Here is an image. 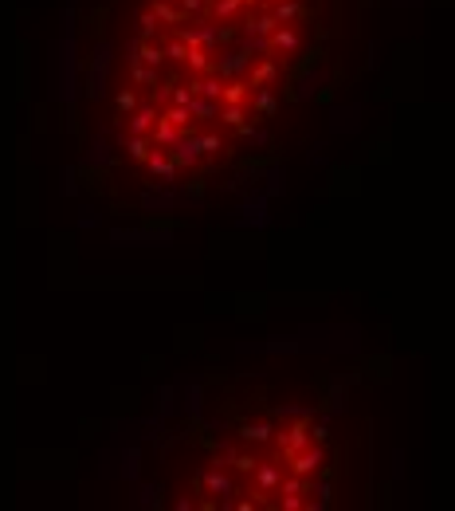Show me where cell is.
Masks as SVG:
<instances>
[{"label":"cell","mask_w":455,"mask_h":511,"mask_svg":"<svg viewBox=\"0 0 455 511\" xmlns=\"http://www.w3.org/2000/svg\"><path fill=\"white\" fill-rule=\"evenodd\" d=\"M157 126V110L154 107H142L138 114L130 118V134H142V138H149V130Z\"/></svg>","instance_id":"cell-1"},{"label":"cell","mask_w":455,"mask_h":511,"mask_svg":"<svg viewBox=\"0 0 455 511\" xmlns=\"http://www.w3.org/2000/svg\"><path fill=\"white\" fill-rule=\"evenodd\" d=\"M318 464H322V449H310V452H299L290 468H295V476H310Z\"/></svg>","instance_id":"cell-2"},{"label":"cell","mask_w":455,"mask_h":511,"mask_svg":"<svg viewBox=\"0 0 455 511\" xmlns=\"http://www.w3.org/2000/svg\"><path fill=\"white\" fill-rule=\"evenodd\" d=\"M204 487H208V492H216V496H224V503H228V496H232V492H236V487H232V480H228L224 472H204Z\"/></svg>","instance_id":"cell-3"},{"label":"cell","mask_w":455,"mask_h":511,"mask_svg":"<svg viewBox=\"0 0 455 511\" xmlns=\"http://www.w3.org/2000/svg\"><path fill=\"white\" fill-rule=\"evenodd\" d=\"M306 440H310V429L299 421V425L287 429V437H283V449H287V452H299V449H306Z\"/></svg>","instance_id":"cell-4"},{"label":"cell","mask_w":455,"mask_h":511,"mask_svg":"<svg viewBox=\"0 0 455 511\" xmlns=\"http://www.w3.org/2000/svg\"><path fill=\"white\" fill-rule=\"evenodd\" d=\"M157 146L161 150L177 146V126H173L169 118H161V114H157Z\"/></svg>","instance_id":"cell-5"},{"label":"cell","mask_w":455,"mask_h":511,"mask_svg":"<svg viewBox=\"0 0 455 511\" xmlns=\"http://www.w3.org/2000/svg\"><path fill=\"white\" fill-rule=\"evenodd\" d=\"M126 150H130V158H133V161H145L154 146H149V138H142V134H130V142H126Z\"/></svg>","instance_id":"cell-6"},{"label":"cell","mask_w":455,"mask_h":511,"mask_svg":"<svg viewBox=\"0 0 455 511\" xmlns=\"http://www.w3.org/2000/svg\"><path fill=\"white\" fill-rule=\"evenodd\" d=\"M145 161H149V170H154V173H161V177H173V161H169L161 150H149V158H145Z\"/></svg>","instance_id":"cell-7"},{"label":"cell","mask_w":455,"mask_h":511,"mask_svg":"<svg viewBox=\"0 0 455 511\" xmlns=\"http://www.w3.org/2000/svg\"><path fill=\"white\" fill-rule=\"evenodd\" d=\"M255 484H259V492H275L279 487V468H271V464L259 468V472H255Z\"/></svg>","instance_id":"cell-8"},{"label":"cell","mask_w":455,"mask_h":511,"mask_svg":"<svg viewBox=\"0 0 455 511\" xmlns=\"http://www.w3.org/2000/svg\"><path fill=\"white\" fill-rule=\"evenodd\" d=\"M189 114H192V118H216V107H212V98H196V95H192V102H189Z\"/></svg>","instance_id":"cell-9"},{"label":"cell","mask_w":455,"mask_h":511,"mask_svg":"<svg viewBox=\"0 0 455 511\" xmlns=\"http://www.w3.org/2000/svg\"><path fill=\"white\" fill-rule=\"evenodd\" d=\"M154 20H165V24H180L185 16H180L177 8H173V4H157V8H154Z\"/></svg>","instance_id":"cell-10"},{"label":"cell","mask_w":455,"mask_h":511,"mask_svg":"<svg viewBox=\"0 0 455 511\" xmlns=\"http://www.w3.org/2000/svg\"><path fill=\"white\" fill-rule=\"evenodd\" d=\"M275 107H279V98L271 95V91H259V95H255V110H259V114H275Z\"/></svg>","instance_id":"cell-11"},{"label":"cell","mask_w":455,"mask_h":511,"mask_svg":"<svg viewBox=\"0 0 455 511\" xmlns=\"http://www.w3.org/2000/svg\"><path fill=\"white\" fill-rule=\"evenodd\" d=\"M271 433H275L271 425H248L240 437H243V440H271Z\"/></svg>","instance_id":"cell-12"},{"label":"cell","mask_w":455,"mask_h":511,"mask_svg":"<svg viewBox=\"0 0 455 511\" xmlns=\"http://www.w3.org/2000/svg\"><path fill=\"white\" fill-rule=\"evenodd\" d=\"M192 146L201 150V154H216V150L224 146V142H220V134H204V138H196Z\"/></svg>","instance_id":"cell-13"},{"label":"cell","mask_w":455,"mask_h":511,"mask_svg":"<svg viewBox=\"0 0 455 511\" xmlns=\"http://www.w3.org/2000/svg\"><path fill=\"white\" fill-rule=\"evenodd\" d=\"M275 24H279L275 16H263V20H252L248 28H252L255 36H271V32H275Z\"/></svg>","instance_id":"cell-14"},{"label":"cell","mask_w":455,"mask_h":511,"mask_svg":"<svg viewBox=\"0 0 455 511\" xmlns=\"http://www.w3.org/2000/svg\"><path fill=\"white\" fill-rule=\"evenodd\" d=\"M271 44H275V48H283V51H295V48H299V36H295V32H275V39H271Z\"/></svg>","instance_id":"cell-15"},{"label":"cell","mask_w":455,"mask_h":511,"mask_svg":"<svg viewBox=\"0 0 455 511\" xmlns=\"http://www.w3.org/2000/svg\"><path fill=\"white\" fill-rule=\"evenodd\" d=\"M185 60H189V67H192V71H204V67H208V51L189 48V55H185Z\"/></svg>","instance_id":"cell-16"},{"label":"cell","mask_w":455,"mask_h":511,"mask_svg":"<svg viewBox=\"0 0 455 511\" xmlns=\"http://www.w3.org/2000/svg\"><path fill=\"white\" fill-rule=\"evenodd\" d=\"M243 95H248V87H243V83H228L220 98H224V102H243Z\"/></svg>","instance_id":"cell-17"},{"label":"cell","mask_w":455,"mask_h":511,"mask_svg":"<svg viewBox=\"0 0 455 511\" xmlns=\"http://www.w3.org/2000/svg\"><path fill=\"white\" fill-rule=\"evenodd\" d=\"M275 63H259V67H255V75H252V83L259 87V83H267V79H275Z\"/></svg>","instance_id":"cell-18"},{"label":"cell","mask_w":455,"mask_h":511,"mask_svg":"<svg viewBox=\"0 0 455 511\" xmlns=\"http://www.w3.org/2000/svg\"><path fill=\"white\" fill-rule=\"evenodd\" d=\"M220 118H224L228 126H240V122H243V110H240V102H228V110L220 114Z\"/></svg>","instance_id":"cell-19"},{"label":"cell","mask_w":455,"mask_h":511,"mask_svg":"<svg viewBox=\"0 0 455 511\" xmlns=\"http://www.w3.org/2000/svg\"><path fill=\"white\" fill-rule=\"evenodd\" d=\"M240 4H243V0H220V4H216V16H232V12H240Z\"/></svg>","instance_id":"cell-20"},{"label":"cell","mask_w":455,"mask_h":511,"mask_svg":"<svg viewBox=\"0 0 455 511\" xmlns=\"http://www.w3.org/2000/svg\"><path fill=\"white\" fill-rule=\"evenodd\" d=\"M192 102V91L189 87H177V91H173V107H189Z\"/></svg>","instance_id":"cell-21"},{"label":"cell","mask_w":455,"mask_h":511,"mask_svg":"<svg viewBox=\"0 0 455 511\" xmlns=\"http://www.w3.org/2000/svg\"><path fill=\"white\" fill-rule=\"evenodd\" d=\"M165 55H169V60H185V55H189V48H185V44H177V39H173V44H169V48H165Z\"/></svg>","instance_id":"cell-22"},{"label":"cell","mask_w":455,"mask_h":511,"mask_svg":"<svg viewBox=\"0 0 455 511\" xmlns=\"http://www.w3.org/2000/svg\"><path fill=\"white\" fill-rule=\"evenodd\" d=\"M295 16H302V4H283L275 20H295Z\"/></svg>","instance_id":"cell-23"},{"label":"cell","mask_w":455,"mask_h":511,"mask_svg":"<svg viewBox=\"0 0 455 511\" xmlns=\"http://www.w3.org/2000/svg\"><path fill=\"white\" fill-rule=\"evenodd\" d=\"M243 63H248V55H232V60H224V71L236 75V71H243Z\"/></svg>","instance_id":"cell-24"},{"label":"cell","mask_w":455,"mask_h":511,"mask_svg":"<svg viewBox=\"0 0 455 511\" xmlns=\"http://www.w3.org/2000/svg\"><path fill=\"white\" fill-rule=\"evenodd\" d=\"M232 468H236V472H252L255 460H252V456H232Z\"/></svg>","instance_id":"cell-25"},{"label":"cell","mask_w":455,"mask_h":511,"mask_svg":"<svg viewBox=\"0 0 455 511\" xmlns=\"http://www.w3.org/2000/svg\"><path fill=\"white\" fill-rule=\"evenodd\" d=\"M283 508H287V511H299V508H302V499H299V496H290V492H287V496H283Z\"/></svg>","instance_id":"cell-26"},{"label":"cell","mask_w":455,"mask_h":511,"mask_svg":"<svg viewBox=\"0 0 455 511\" xmlns=\"http://www.w3.org/2000/svg\"><path fill=\"white\" fill-rule=\"evenodd\" d=\"M118 107L122 110H133V91H122V95H118Z\"/></svg>","instance_id":"cell-27"},{"label":"cell","mask_w":455,"mask_h":511,"mask_svg":"<svg viewBox=\"0 0 455 511\" xmlns=\"http://www.w3.org/2000/svg\"><path fill=\"white\" fill-rule=\"evenodd\" d=\"M287 492H290V496H299V492H302V480H287V484H283V496H287Z\"/></svg>","instance_id":"cell-28"},{"label":"cell","mask_w":455,"mask_h":511,"mask_svg":"<svg viewBox=\"0 0 455 511\" xmlns=\"http://www.w3.org/2000/svg\"><path fill=\"white\" fill-rule=\"evenodd\" d=\"M180 4H185V12H196V8H201V0H180Z\"/></svg>","instance_id":"cell-29"}]
</instances>
